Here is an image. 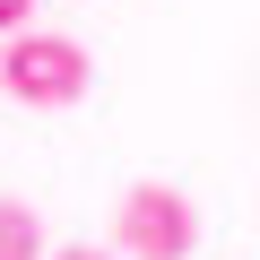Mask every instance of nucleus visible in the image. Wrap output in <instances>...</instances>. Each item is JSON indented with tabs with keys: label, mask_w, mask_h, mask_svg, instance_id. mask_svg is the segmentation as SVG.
<instances>
[{
	"label": "nucleus",
	"mask_w": 260,
	"mask_h": 260,
	"mask_svg": "<svg viewBox=\"0 0 260 260\" xmlns=\"http://www.w3.org/2000/svg\"><path fill=\"white\" fill-rule=\"evenodd\" d=\"M87 44L78 35H52V26H18L0 35V95L9 104H35V113H61L87 95Z\"/></svg>",
	"instance_id": "nucleus-1"
},
{
	"label": "nucleus",
	"mask_w": 260,
	"mask_h": 260,
	"mask_svg": "<svg viewBox=\"0 0 260 260\" xmlns=\"http://www.w3.org/2000/svg\"><path fill=\"white\" fill-rule=\"evenodd\" d=\"M113 234H121V260H191L200 208H191L174 182H130L121 208H113Z\"/></svg>",
	"instance_id": "nucleus-2"
},
{
	"label": "nucleus",
	"mask_w": 260,
	"mask_h": 260,
	"mask_svg": "<svg viewBox=\"0 0 260 260\" xmlns=\"http://www.w3.org/2000/svg\"><path fill=\"white\" fill-rule=\"evenodd\" d=\"M0 260H52V243H44V217H35L26 200H0Z\"/></svg>",
	"instance_id": "nucleus-3"
},
{
	"label": "nucleus",
	"mask_w": 260,
	"mask_h": 260,
	"mask_svg": "<svg viewBox=\"0 0 260 260\" xmlns=\"http://www.w3.org/2000/svg\"><path fill=\"white\" fill-rule=\"evenodd\" d=\"M18 26H35V0H0V35H18Z\"/></svg>",
	"instance_id": "nucleus-4"
},
{
	"label": "nucleus",
	"mask_w": 260,
	"mask_h": 260,
	"mask_svg": "<svg viewBox=\"0 0 260 260\" xmlns=\"http://www.w3.org/2000/svg\"><path fill=\"white\" fill-rule=\"evenodd\" d=\"M52 260H113V251H95V243H61Z\"/></svg>",
	"instance_id": "nucleus-5"
}]
</instances>
